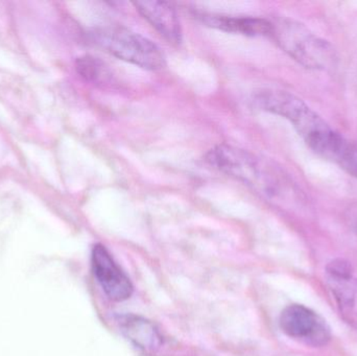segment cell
I'll list each match as a JSON object with an SVG mask.
<instances>
[{
  "mask_svg": "<svg viewBox=\"0 0 357 356\" xmlns=\"http://www.w3.org/2000/svg\"><path fill=\"white\" fill-rule=\"evenodd\" d=\"M206 160L220 173L249 186L266 200L283 206H301L303 192L284 169L268 159L228 144L209 150Z\"/></svg>",
  "mask_w": 357,
  "mask_h": 356,
  "instance_id": "6da1fadb",
  "label": "cell"
},
{
  "mask_svg": "<svg viewBox=\"0 0 357 356\" xmlns=\"http://www.w3.org/2000/svg\"><path fill=\"white\" fill-rule=\"evenodd\" d=\"M255 102L262 110L287 119L308 148L326 160L335 162L347 141L316 111L289 92L264 90L255 96Z\"/></svg>",
  "mask_w": 357,
  "mask_h": 356,
  "instance_id": "7a4b0ae2",
  "label": "cell"
},
{
  "mask_svg": "<svg viewBox=\"0 0 357 356\" xmlns=\"http://www.w3.org/2000/svg\"><path fill=\"white\" fill-rule=\"evenodd\" d=\"M271 37L294 60L314 70L335 66L337 54L329 42L312 33L305 25L289 18L271 21Z\"/></svg>",
  "mask_w": 357,
  "mask_h": 356,
  "instance_id": "3957f363",
  "label": "cell"
},
{
  "mask_svg": "<svg viewBox=\"0 0 357 356\" xmlns=\"http://www.w3.org/2000/svg\"><path fill=\"white\" fill-rule=\"evenodd\" d=\"M92 41L109 54L149 70L165 66V56L148 38L121 26H108L91 33Z\"/></svg>",
  "mask_w": 357,
  "mask_h": 356,
  "instance_id": "277c9868",
  "label": "cell"
},
{
  "mask_svg": "<svg viewBox=\"0 0 357 356\" xmlns=\"http://www.w3.org/2000/svg\"><path fill=\"white\" fill-rule=\"evenodd\" d=\"M279 325L289 338L314 348L326 346L331 340V327L326 321L304 305L291 304L283 309Z\"/></svg>",
  "mask_w": 357,
  "mask_h": 356,
  "instance_id": "5b68a950",
  "label": "cell"
},
{
  "mask_svg": "<svg viewBox=\"0 0 357 356\" xmlns=\"http://www.w3.org/2000/svg\"><path fill=\"white\" fill-rule=\"evenodd\" d=\"M327 284L344 319L357 325V284L354 268L345 259H335L326 265Z\"/></svg>",
  "mask_w": 357,
  "mask_h": 356,
  "instance_id": "8992f818",
  "label": "cell"
},
{
  "mask_svg": "<svg viewBox=\"0 0 357 356\" xmlns=\"http://www.w3.org/2000/svg\"><path fill=\"white\" fill-rule=\"evenodd\" d=\"M92 269L105 294L111 300L121 302L133 294V286L111 256L106 247L98 244L92 250Z\"/></svg>",
  "mask_w": 357,
  "mask_h": 356,
  "instance_id": "52a82bcc",
  "label": "cell"
},
{
  "mask_svg": "<svg viewBox=\"0 0 357 356\" xmlns=\"http://www.w3.org/2000/svg\"><path fill=\"white\" fill-rule=\"evenodd\" d=\"M136 10L169 43L182 41V27L175 8L167 1H136Z\"/></svg>",
  "mask_w": 357,
  "mask_h": 356,
  "instance_id": "ba28073f",
  "label": "cell"
},
{
  "mask_svg": "<svg viewBox=\"0 0 357 356\" xmlns=\"http://www.w3.org/2000/svg\"><path fill=\"white\" fill-rule=\"evenodd\" d=\"M205 24L227 33H241L245 36H270L271 21L254 17H233L224 15H199Z\"/></svg>",
  "mask_w": 357,
  "mask_h": 356,
  "instance_id": "9c48e42d",
  "label": "cell"
},
{
  "mask_svg": "<svg viewBox=\"0 0 357 356\" xmlns=\"http://www.w3.org/2000/svg\"><path fill=\"white\" fill-rule=\"evenodd\" d=\"M119 323L123 334L139 348L155 350L162 342L158 330L148 320L136 316H125L119 318Z\"/></svg>",
  "mask_w": 357,
  "mask_h": 356,
  "instance_id": "30bf717a",
  "label": "cell"
},
{
  "mask_svg": "<svg viewBox=\"0 0 357 356\" xmlns=\"http://www.w3.org/2000/svg\"><path fill=\"white\" fill-rule=\"evenodd\" d=\"M77 70L83 79L92 83H102L109 79L108 69L104 63L91 56L77 59Z\"/></svg>",
  "mask_w": 357,
  "mask_h": 356,
  "instance_id": "8fae6325",
  "label": "cell"
},
{
  "mask_svg": "<svg viewBox=\"0 0 357 356\" xmlns=\"http://www.w3.org/2000/svg\"><path fill=\"white\" fill-rule=\"evenodd\" d=\"M335 163L357 179V146L347 140L337 155Z\"/></svg>",
  "mask_w": 357,
  "mask_h": 356,
  "instance_id": "7c38bea8",
  "label": "cell"
}]
</instances>
